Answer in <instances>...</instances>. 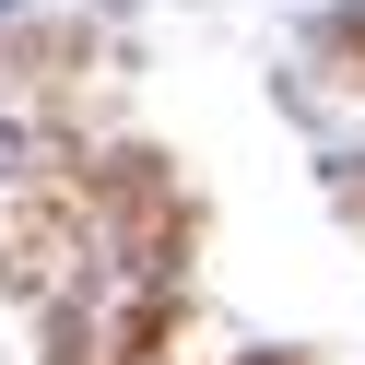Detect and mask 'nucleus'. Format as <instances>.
Wrapping results in <instances>:
<instances>
[]
</instances>
